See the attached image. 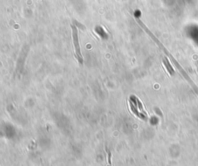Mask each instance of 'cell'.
I'll list each match as a JSON object with an SVG mask.
<instances>
[{
  "label": "cell",
  "mask_w": 198,
  "mask_h": 166,
  "mask_svg": "<svg viewBox=\"0 0 198 166\" xmlns=\"http://www.w3.org/2000/svg\"><path fill=\"white\" fill-rule=\"evenodd\" d=\"M95 30L97 31V33H98V34H100V36H101L102 38H105H105H107V34H106L105 32H104V33H101V32H103V31H104L103 29L101 28V27L98 26V27H97V29H96Z\"/></svg>",
  "instance_id": "obj_3"
},
{
  "label": "cell",
  "mask_w": 198,
  "mask_h": 166,
  "mask_svg": "<svg viewBox=\"0 0 198 166\" xmlns=\"http://www.w3.org/2000/svg\"><path fill=\"white\" fill-rule=\"evenodd\" d=\"M71 28H72L73 41H74V45L76 58H77L80 64H83V62H84V60H83V57H82L81 52L79 38H78V31H77V28L74 26V25H71Z\"/></svg>",
  "instance_id": "obj_1"
},
{
  "label": "cell",
  "mask_w": 198,
  "mask_h": 166,
  "mask_svg": "<svg viewBox=\"0 0 198 166\" xmlns=\"http://www.w3.org/2000/svg\"><path fill=\"white\" fill-rule=\"evenodd\" d=\"M163 63H164V64H165L166 67V69H167V70H168V72L170 73L171 75L173 74L174 70H173V67H171V65L170 64V63H169V61H168V60H166L165 58V59L163 60Z\"/></svg>",
  "instance_id": "obj_2"
},
{
  "label": "cell",
  "mask_w": 198,
  "mask_h": 166,
  "mask_svg": "<svg viewBox=\"0 0 198 166\" xmlns=\"http://www.w3.org/2000/svg\"><path fill=\"white\" fill-rule=\"evenodd\" d=\"M106 151H107V152H108V163H109V165H111V152L109 151V150H108L107 148H106Z\"/></svg>",
  "instance_id": "obj_4"
}]
</instances>
